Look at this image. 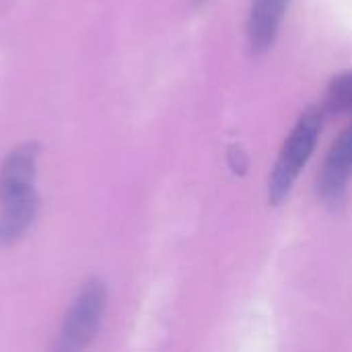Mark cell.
Returning <instances> with one entry per match:
<instances>
[{
    "mask_svg": "<svg viewBox=\"0 0 352 352\" xmlns=\"http://www.w3.org/2000/svg\"><path fill=\"white\" fill-rule=\"evenodd\" d=\"M322 122H324L322 109L309 107L299 118V122L291 130L289 138L285 140L280 155L274 163L270 184H268V200L274 206L283 204L289 198L293 184L297 182L301 169L305 167V163L309 161V157L318 144V138L322 132Z\"/></svg>",
    "mask_w": 352,
    "mask_h": 352,
    "instance_id": "6da1fadb",
    "label": "cell"
},
{
    "mask_svg": "<svg viewBox=\"0 0 352 352\" xmlns=\"http://www.w3.org/2000/svg\"><path fill=\"white\" fill-rule=\"evenodd\" d=\"M107 303V291L101 280H89L78 297L74 299L68 316L64 318L62 332L56 344V351L74 352L82 351L97 334L101 318Z\"/></svg>",
    "mask_w": 352,
    "mask_h": 352,
    "instance_id": "7a4b0ae2",
    "label": "cell"
},
{
    "mask_svg": "<svg viewBox=\"0 0 352 352\" xmlns=\"http://www.w3.org/2000/svg\"><path fill=\"white\" fill-rule=\"evenodd\" d=\"M352 179V124L342 130L336 142L330 146L326 161L318 177V194L330 206H338L344 200L346 188Z\"/></svg>",
    "mask_w": 352,
    "mask_h": 352,
    "instance_id": "3957f363",
    "label": "cell"
},
{
    "mask_svg": "<svg viewBox=\"0 0 352 352\" xmlns=\"http://www.w3.org/2000/svg\"><path fill=\"white\" fill-rule=\"evenodd\" d=\"M37 165V144H21L14 148L0 167V202L33 190Z\"/></svg>",
    "mask_w": 352,
    "mask_h": 352,
    "instance_id": "277c9868",
    "label": "cell"
},
{
    "mask_svg": "<svg viewBox=\"0 0 352 352\" xmlns=\"http://www.w3.org/2000/svg\"><path fill=\"white\" fill-rule=\"evenodd\" d=\"M291 0H254L248 19V39L254 52H266L278 33Z\"/></svg>",
    "mask_w": 352,
    "mask_h": 352,
    "instance_id": "5b68a950",
    "label": "cell"
},
{
    "mask_svg": "<svg viewBox=\"0 0 352 352\" xmlns=\"http://www.w3.org/2000/svg\"><path fill=\"white\" fill-rule=\"evenodd\" d=\"M39 208V198L35 190H29L21 196H14L6 202H2V214H0V248H8L16 243L27 229L33 225Z\"/></svg>",
    "mask_w": 352,
    "mask_h": 352,
    "instance_id": "8992f818",
    "label": "cell"
},
{
    "mask_svg": "<svg viewBox=\"0 0 352 352\" xmlns=\"http://www.w3.org/2000/svg\"><path fill=\"white\" fill-rule=\"evenodd\" d=\"M326 109L332 113H351L352 116V70L338 74L330 82Z\"/></svg>",
    "mask_w": 352,
    "mask_h": 352,
    "instance_id": "52a82bcc",
    "label": "cell"
}]
</instances>
